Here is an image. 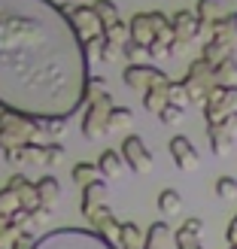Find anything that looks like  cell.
Listing matches in <instances>:
<instances>
[{"instance_id":"cell-1","label":"cell","mask_w":237,"mask_h":249,"mask_svg":"<svg viewBox=\"0 0 237 249\" xmlns=\"http://www.w3.org/2000/svg\"><path fill=\"white\" fill-rule=\"evenodd\" d=\"M85 40L52 0H0V107L31 119H70L89 104Z\"/></svg>"},{"instance_id":"cell-2","label":"cell","mask_w":237,"mask_h":249,"mask_svg":"<svg viewBox=\"0 0 237 249\" xmlns=\"http://www.w3.org/2000/svg\"><path fill=\"white\" fill-rule=\"evenodd\" d=\"M34 249H119L109 243L104 234L85 231V228H55L46 231L43 237H36Z\"/></svg>"},{"instance_id":"cell-3","label":"cell","mask_w":237,"mask_h":249,"mask_svg":"<svg viewBox=\"0 0 237 249\" xmlns=\"http://www.w3.org/2000/svg\"><path fill=\"white\" fill-rule=\"evenodd\" d=\"M40 137V128H36V119L31 116H21V113H12V109L0 107V149H16L24 146Z\"/></svg>"},{"instance_id":"cell-4","label":"cell","mask_w":237,"mask_h":249,"mask_svg":"<svg viewBox=\"0 0 237 249\" xmlns=\"http://www.w3.org/2000/svg\"><path fill=\"white\" fill-rule=\"evenodd\" d=\"M113 107L116 104H113V94L109 91H101L89 101V107H85V113H82V137L85 140H101L104 134H109L107 116H109Z\"/></svg>"},{"instance_id":"cell-5","label":"cell","mask_w":237,"mask_h":249,"mask_svg":"<svg viewBox=\"0 0 237 249\" xmlns=\"http://www.w3.org/2000/svg\"><path fill=\"white\" fill-rule=\"evenodd\" d=\"M182 82H185V89H189L192 104H201L204 107L207 94L213 91V85H216V79H213V64H207L204 58H195L192 64H189V70H185Z\"/></svg>"},{"instance_id":"cell-6","label":"cell","mask_w":237,"mask_h":249,"mask_svg":"<svg viewBox=\"0 0 237 249\" xmlns=\"http://www.w3.org/2000/svg\"><path fill=\"white\" fill-rule=\"evenodd\" d=\"M201 109H204L207 124H216L225 116H231L237 109V85H213V91L207 94Z\"/></svg>"},{"instance_id":"cell-7","label":"cell","mask_w":237,"mask_h":249,"mask_svg":"<svg viewBox=\"0 0 237 249\" xmlns=\"http://www.w3.org/2000/svg\"><path fill=\"white\" fill-rule=\"evenodd\" d=\"M122 79H125V85H128L131 91H137V94H146L149 89H155V85L170 82L167 73L158 70V67H152V64H128V67L122 70Z\"/></svg>"},{"instance_id":"cell-8","label":"cell","mask_w":237,"mask_h":249,"mask_svg":"<svg viewBox=\"0 0 237 249\" xmlns=\"http://www.w3.org/2000/svg\"><path fill=\"white\" fill-rule=\"evenodd\" d=\"M119 152L125 158V164H128V170H134V173H146L149 167H152V152L146 149L143 137H137V134L125 137L122 146H119Z\"/></svg>"},{"instance_id":"cell-9","label":"cell","mask_w":237,"mask_h":249,"mask_svg":"<svg viewBox=\"0 0 237 249\" xmlns=\"http://www.w3.org/2000/svg\"><path fill=\"white\" fill-rule=\"evenodd\" d=\"M64 9H67L70 21L76 24V31H79L82 40H91V36L104 34V24H101V18L94 16L91 3H76V6H64Z\"/></svg>"},{"instance_id":"cell-10","label":"cell","mask_w":237,"mask_h":249,"mask_svg":"<svg viewBox=\"0 0 237 249\" xmlns=\"http://www.w3.org/2000/svg\"><path fill=\"white\" fill-rule=\"evenodd\" d=\"M167 149H170L173 164H177L180 170H185V173H189V170H198V164H201V155H198V149H195V143L189 140V137H182V134L170 137Z\"/></svg>"},{"instance_id":"cell-11","label":"cell","mask_w":237,"mask_h":249,"mask_svg":"<svg viewBox=\"0 0 237 249\" xmlns=\"http://www.w3.org/2000/svg\"><path fill=\"white\" fill-rule=\"evenodd\" d=\"M170 21H173V34H177V40H180V43H185V46H189L195 36L204 31L201 18H198L195 12H189V9H180L177 16H170Z\"/></svg>"},{"instance_id":"cell-12","label":"cell","mask_w":237,"mask_h":249,"mask_svg":"<svg viewBox=\"0 0 237 249\" xmlns=\"http://www.w3.org/2000/svg\"><path fill=\"white\" fill-rule=\"evenodd\" d=\"M6 185L18 195V201H21L24 210H34L36 204H40V195H36V182H31L28 177H24V173H12Z\"/></svg>"},{"instance_id":"cell-13","label":"cell","mask_w":237,"mask_h":249,"mask_svg":"<svg viewBox=\"0 0 237 249\" xmlns=\"http://www.w3.org/2000/svg\"><path fill=\"white\" fill-rule=\"evenodd\" d=\"M128 28H131V40L134 43H140L146 49L155 43V24L149 18V12H137V16L128 21Z\"/></svg>"},{"instance_id":"cell-14","label":"cell","mask_w":237,"mask_h":249,"mask_svg":"<svg viewBox=\"0 0 237 249\" xmlns=\"http://www.w3.org/2000/svg\"><path fill=\"white\" fill-rule=\"evenodd\" d=\"M104 197H107V182H104V179H94V182H89V185H85V189H82V201H79L82 216H89L94 207L107 204Z\"/></svg>"},{"instance_id":"cell-15","label":"cell","mask_w":237,"mask_h":249,"mask_svg":"<svg viewBox=\"0 0 237 249\" xmlns=\"http://www.w3.org/2000/svg\"><path fill=\"white\" fill-rule=\"evenodd\" d=\"M97 167H101V173L107 179H116L125 170V158H122V152H116V149H104L101 158H97Z\"/></svg>"},{"instance_id":"cell-16","label":"cell","mask_w":237,"mask_h":249,"mask_svg":"<svg viewBox=\"0 0 237 249\" xmlns=\"http://www.w3.org/2000/svg\"><path fill=\"white\" fill-rule=\"evenodd\" d=\"M195 16L201 18V24L204 28H210L216 18H222L225 16V3L222 0H198V6H195Z\"/></svg>"},{"instance_id":"cell-17","label":"cell","mask_w":237,"mask_h":249,"mask_svg":"<svg viewBox=\"0 0 237 249\" xmlns=\"http://www.w3.org/2000/svg\"><path fill=\"white\" fill-rule=\"evenodd\" d=\"M36 195H40V204L55 207V204H58V197H61V182L52 177V173H46V177L36 179Z\"/></svg>"},{"instance_id":"cell-18","label":"cell","mask_w":237,"mask_h":249,"mask_svg":"<svg viewBox=\"0 0 237 249\" xmlns=\"http://www.w3.org/2000/svg\"><path fill=\"white\" fill-rule=\"evenodd\" d=\"M231 49L234 46H228V43H222V40H216V36H210V40L204 43V49H201V58L207 61V64H219V61H225L228 55H231Z\"/></svg>"},{"instance_id":"cell-19","label":"cell","mask_w":237,"mask_h":249,"mask_svg":"<svg viewBox=\"0 0 237 249\" xmlns=\"http://www.w3.org/2000/svg\"><path fill=\"white\" fill-rule=\"evenodd\" d=\"M158 210H161V216H164V219L177 216L180 210H182V195L177 189H161L158 192Z\"/></svg>"},{"instance_id":"cell-20","label":"cell","mask_w":237,"mask_h":249,"mask_svg":"<svg viewBox=\"0 0 237 249\" xmlns=\"http://www.w3.org/2000/svg\"><path fill=\"white\" fill-rule=\"evenodd\" d=\"M70 179L79 185V189H85L89 182L94 179H101V167L91 164V161H79V164H73V173H70Z\"/></svg>"},{"instance_id":"cell-21","label":"cell","mask_w":237,"mask_h":249,"mask_svg":"<svg viewBox=\"0 0 237 249\" xmlns=\"http://www.w3.org/2000/svg\"><path fill=\"white\" fill-rule=\"evenodd\" d=\"M146 237L134 222H122V234H119V249H143Z\"/></svg>"},{"instance_id":"cell-22","label":"cell","mask_w":237,"mask_h":249,"mask_svg":"<svg viewBox=\"0 0 237 249\" xmlns=\"http://www.w3.org/2000/svg\"><path fill=\"white\" fill-rule=\"evenodd\" d=\"M167 85L170 82H164V85H155V89H149L146 94H143V109H149V113H161V109L167 107Z\"/></svg>"},{"instance_id":"cell-23","label":"cell","mask_w":237,"mask_h":249,"mask_svg":"<svg viewBox=\"0 0 237 249\" xmlns=\"http://www.w3.org/2000/svg\"><path fill=\"white\" fill-rule=\"evenodd\" d=\"M213 79H216V85H237L234 82L237 79V58L234 55H228L225 61H219L213 67Z\"/></svg>"},{"instance_id":"cell-24","label":"cell","mask_w":237,"mask_h":249,"mask_svg":"<svg viewBox=\"0 0 237 249\" xmlns=\"http://www.w3.org/2000/svg\"><path fill=\"white\" fill-rule=\"evenodd\" d=\"M21 207V201H18V195L9 189V185H3L0 189V225H6L9 222V216L16 213V210Z\"/></svg>"},{"instance_id":"cell-25","label":"cell","mask_w":237,"mask_h":249,"mask_svg":"<svg viewBox=\"0 0 237 249\" xmlns=\"http://www.w3.org/2000/svg\"><path fill=\"white\" fill-rule=\"evenodd\" d=\"M201 234H204V219L192 216V219H185L182 225L173 231V240H201Z\"/></svg>"},{"instance_id":"cell-26","label":"cell","mask_w":237,"mask_h":249,"mask_svg":"<svg viewBox=\"0 0 237 249\" xmlns=\"http://www.w3.org/2000/svg\"><path fill=\"white\" fill-rule=\"evenodd\" d=\"M21 152H24V167H28V164H34V167H46V143L31 140V143L21 146Z\"/></svg>"},{"instance_id":"cell-27","label":"cell","mask_w":237,"mask_h":249,"mask_svg":"<svg viewBox=\"0 0 237 249\" xmlns=\"http://www.w3.org/2000/svg\"><path fill=\"white\" fill-rule=\"evenodd\" d=\"M104 40L107 43H116V46H125V43L131 40V28L119 18V21H113V24H107V28H104Z\"/></svg>"},{"instance_id":"cell-28","label":"cell","mask_w":237,"mask_h":249,"mask_svg":"<svg viewBox=\"0 0 237 249\" xmlns=\"http://www.w3.org/2000/svg\"><path fill=\"white\" fill-rule=\"evenodd\" d=\"M91 9H94V16L101 18L104 28H107V24H113V21H119V6L113 3V0H94Z\"/></svg>"},{"instance_id":"cell-29","label":"cell","mask_w":237,"mask_h":249,"mask_svg":"<svg viewBox=\"0 0 237 249\" xmlns=\"http://www.w3.org/2000/svg\"><path fill=\"white\" fill-rule=\"evenodd\" d=\"M167 104H173V107H180V109H185V107H192V97H189V89H185V82L180 79V82H170L167 85Z\"/></svg>"},{"instance_id":"cell-30","label":"cell","mask_w":237,"mask_h":249,"mask_svg":"<svg viewBox=\"0 0 237 249\" xmlns=\"http://www.w3.org/2000/svg\"><path fill=\"white\" fill-rule=\"evenodd\" d=\"M167 237H170V225L167 222H155V225L146 231L143 249H161V240H167Z\"/></svg>"},{"instance_id":"cell-31","label":"cell","mask_w":237,"mask_h":249,"mask_svg":"<svg viewBox=\"0 0 237 249\" xmlns=\"http://www.w3.org/2000/svg\"><path fill=\"white\" fill-rule=\"evenodd\" d=\"M134 113H131V107H113L109 109V116H107V124H109V131H116V128H125V124H131Z\"/></svg>"},{"instance_id":"cell-32","label":"cell","mask_w":237,"mask_h":249,"mask_svg":"<svg viewBox=\"0 0 237 249\" xmlns=\"http://www.w3.org/2000/svg\"><path fill=\"white\" fill-rule=\"evenodd\" d=\"M122 55L128 58V64H146L143 58L149 55V49H146V46H140V43H134V40H128V43L122 46Z\"/></svg>"},{"instance_id":"cell-33","label":"cell","mask_w":237,"mask_h":249,"mask_svg":"<svg viewBox=\"0 0 237 249\" xmlns=\"http://www.w3.org/2000/svg\"><path fill=\"white\" fill-rule=\"evenodd\" d=\"M213 189H216V197L228 201V197H237V179L234 177H219Z\"/></svg>"},{"instance_id":"cell-34","label":"cell","mask_w":237,"mask_h":249,"mask_svg":"<svg viewBox=\"0 0 237 249\" xmlns=\"http://www.w3.org/2000/svg\"><path fill=\"white\" fill-rule=\"evenodd\" d=\"M64 155H67V149L61 143H46V167H58L64 161Z\"/></svg>"},{"instance_id":"cell-35","label":"cell","mask_w":237,"mask_h":249,"mask_svg":"<svg viewBox=\"0 0 237 249\" xmlns=\"http://www.w3.org/2000/svg\"><path fill=\"white\" fill-rule=\"evenodd\" d=\"M52 213H55V207H49V204H36V207L31 210V222H34V225H43V222L52 219Z\"/></svg>"},{"instance_id":"cell-36","label":"cell","mask_w":237,"mask_h":249,"mask_svg":"<svg viewBox=\"0 0 237 249\" xmlns=\"http://www.w3.org/2000/svg\"><path fill=\"white\" fill-rule=\"evenodd\" d=\"M216 124H219V128H222V134H225V137H228L231 143L237 140V109H234L231 116H225V119H222V122H216Z\"/></svg>"},{"instance_id":"cell-37","label":"cell","mask_w":237,"mask_h":249,"mask_svg":"<svg viewBox=\"0 0 237 249\" xmlns=\"http://www.w3.org/2000/svg\"><path fill=\"white\" fill-rule=\"evenodd\" d=\"M182 113H185V109H180V107L167 104V107H164V109L158 113V119H161V124H177V122L182 119Z\"/></svg>"},{"instance_id":"cell-38","label":"cell","mask_w":237,"mask_h":249,"mask_svg":"<svg viewBox=\"0 0 237 249\" xmlns=\"http://www.w3.org/2000/svg\"><path fill=\"white\" fill-rule=\"evenodd\" d=\"M104 34H97V36H91V40H85V52H89V58H97L101 61V49H104Z\"/></svg>"},{"instance_id":"cell-39","label":"cell","mask_w":237,"mask_h":249,"mask_svg":"<svg viewBox=\"0 0 237 249\" xmlns=\"http://www.w3.org/2000/svg\"><path fill=\"white\" fill-rule=\"evenodd\" d=\"M119 58H122V46H116V43H104V49H101V61L113 64V61H119Z\"/></svg>"},{"instance_id":"cell-40","label":"cell","mask_w":237,"mask_h":249,"mask_svg":"<svg viewBox=\"0 0 237 249\" xmlns=\"http://www.w3.org/2000/svg\"><path fill=\"white\" fill-rule=\"evenodd\" d=\"M3 158H6V164H12V167H24V152H21V146H16V149H6V152H3Z\"/></svg>"},{"instance_id":"cell-41","label":"cell","mask_w":237,"mask_h":249,"mask_svg":"<svg viewBox=\"0 0 237 249\" xmlns=\"http://www.w3.org/2000/svg\"><path fill=\"white\" fill-rule=\"evenodd\" d=\"M225 237H228V246H234V243H237V213H234V216H231V222H228Z\"/></svg>"},{"instance_id":"cell-42","label":"cell","mask_w":237,"mask_h":249,"mask_svg":"<svg viewBox=\"0 0 237 249\" xmlns=\"http://www.w3.org/2000/svg\"><path fill=\"white\" fill-rule=\"evenodd\" d=\"M177 243V249H204L201 240H173Z\"/></svg>"},{"instance_id":"cell-43","label":"cell","mask_w":237,"mask_h":249,"mask_svg":"<svg viewBox=\"0 0 237 249\" xmlns=\"http://www.w3.org/2000/svg\"><path fill=\"white\" fill-rule=\"evenodd\" d=\"M228 249H237V243H234V246H228Z\"/></svg>"}]
</instances>
